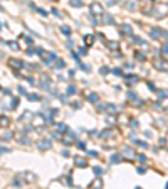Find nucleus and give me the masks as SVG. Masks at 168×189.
<instances>
[{
	"mask_svg": "<svg viewBox=\"0 0 168 189\" xmlns=\"http://www.w3.org/2000/svg\"><path fill=\"white\" fill-rule=\"evenodd\" d=\"M161 52H163V54H168V42L161 46Z\"/></svg>",
	"mask_w": 168,
	"mask_h": 189,
	"instance_id": "obj_38",
	"label": "nucleus"
},
{
	"mask_svg": "<svg viewBox=\"0 0 168 189\" xmlns=\"http://www.w3.org/2000/svg\"><path fill=\"white\" fill-rule=\"evenodd\" d=\"M92 172H94V176H101V174H103V169H101V167H98V166H96V167L92 169Z\"/></svg>",
	"mask_w": 168,
	"mask_h": 189,
	"instance_id": "obj_33",
	"label": "nucleus"
},
{
	"mask_svg": "<svg viewBox=\"0 0 168 189\" xmlns=\"http://www.w3.org/2000/svg\"><path fill=\"white\" fill-rule=\"evenodd\" d=\"M88 100H89V103H98V101H99V96H98V93H89Z\"/></svg>",
	"mask_w": 168,
	"mask_h": 189,
	"instance_id": "obj_20",
	"label": "nucleus"
},
{
	"mask_svg": "<svg viewBox=\"0 0 168 189\" xmlns=\"http://www.w3.org/2000/svg\"><path fill=\"white\" fill-rule=\"evenodd\" d=\"M158 98H160V100H165V98H166V91H165V90H160V91H158Z\"/></svg>",
	"mask_w": 168,
	"mask_h": 189,
	"instance_id": "obj_32",
	"label": "nucleus"
},
{
	"mask_svg": "<svg viewBox=\"0 0 168 189\" xmlns=\"http://www.w3.org/2000/svg\"><path fill=\"white\" fill-rule=\"evenodd\" d=\"M79 68H82L84 71H86V73H89V71H91V68H89L88 64H82V63H79Z\"/></svg>",
	"mask_w": 168,
	"mask_h": 189,
	"instance_id": "obj_36",
	"label": "nucleus"
},
{
	"mask_svg": "<svg viewBox=\"0 0 168 189\" xmlns=\"http://www.w3.org/2000/svg\"><path fill=\"white\" fill-rule=\"evenodd\" d=\"M72 108H74V110H79V108H81V103H79V101H74V103H72Z\"/></svg>",
	"mask_w": 168,
	"mask_h": 189,
	"instance_id": "obj_43",
	"label": "nucleus"
},
{
	"mask_svg": "<svg viewBox=\"0 0 168 189\" xmlns=\"http://www.w3.org/2000/svg\"><path fill=\"white\" fill-rule=\"evenodd\" d=\"M98 110H99V112H106V105H98Z\"/></svg>",
	"mask_w": 168,
	"mask_h": 189,
	"instance_id": "obj_45",
	"label": "nucleus"
},
{
	"mask_svg": "<svg viewBox=\"0 0 168 189\" xmlns=\"http://www.w3.org/2000/svg\"><path fill=\"white\" fill-rule=\"evenodd\" d=\"M89 10H91L92 15H103V14H104V7H103L99 2H92V4L89 5Z\"/></svg>",
	"mask_w": 168,
	"mask_h": 189,
	"instance_id": "obj_2",
	"label": "nucleus"
},
{
	"mask_svg": "<svg viewBox=\"0 0 168 189\" xmlns=\"http://www.w3.org/2000/svg\"><path fill=\"white\" fill-rule=\"evenodd\" d=\"M76 91H77V88H76L74 85H69L67 86V90H66V93L67 94H76Z\"/></svg>",
	"mask_w": 168,
	"mask_h": 189,
	"instance_id": "obj_26",
	"label": "nucleus"
},
{
	"mask_svg": "<svg viewBox=\"0 0 168 189\" xmlns=\"http://www.w3.org/2000/svg\"><path fill=\"white\" fill-rule=\"evenodd\" d=\"M153 15H155L156 19H165L168 15V4L166 2H163V4H158L155 7V9H153Z\"/></svg>",
	"mask_w": 168,
	"mask_h": 189,
	"instance_id": "obj_1",
	"label": "nucleus"
},
{
	"mask_svg": "<svg viewBox=\"0 0 168 189\" xmlns=\"http://www.w3.org/2000/svg\"><path fill=\"white\" fill-rule=\"evenodd\" d=\"M32 54H35V52H34V49H27V56H32Z\"/></svg>",
	"mask_w": 168,
	"mask_h": 189,
	"instance_id": "obj_53",
	"label": "nucleus"
},
{
	"mask_svg": "<svg viewBox=\"0 0 168 189\" xmlns=\"http://www.w3.org/2000/svg\"><path fill=\"white\" fill-rule=\"evenodd\" d=\"M0 29H2V24H0Z\"/></svg>",
	"mask_w": 168,
	"mask_h": 189,
	"instance_id": "obj_60",
	"label": "nucleus"
},
{
	"mask_svg": "<svg viewBox=\"0 0 168 189\" xmlns=\"http://www.w3.org/2000/svg\"><path fill=\"white\" fill-rule=\"evenodd\" d=\"M126 83H128V85H136V83H138V78L133 76V74H128V76H126Z\"/></svg>",
	"mask_w": 168,
	"mask_h": 189,
	"instance_id": "obj_21",
	"label": "nucleus"
},
{
	"mask_svg": "<svg viewBox=\"0 0 168 189\" xmlns=\"http://www.w3.org/2000/svg\"><path fill=\"white\" fill-rule=\"evenodd\" d=\"M50 12L54 14L56 17H62V15H61V12H59V10H57V9H52V10H50Z\"/></svg>",
	"mask_w": 168,
	"mask_h": 189,
	"instance_id": "obj_40",
	"label": "nucleus"
},
{
	"mask_svg": "<svg viewBox=\"0 0 168 189\" xmlns=\"http://www.w3.org/2000/svg\"><path fill=\"white\" fill-rule=\"evenodd\" d=\"M121 159H123L121 154H113V155H111V162H113V164H119V162H121Z\"/></svg>",
	"mask_w": 168,
	"mask_h": 189,
	"instance_id": "obj_23",
	"label": "nucleus"
},
{
	"mask_svg": "<svg viewBox=\"0 0 168 189\" xmlns=\"http://www.w3.org/2000/svg\"><path fill=\"white\" fill-rule=\"evenodd\" d=\"M156 68H158V69H161V71H165V69H166V64H165L163 61H161V63L158 61V63H156Z\"/></svg>",
	"mask_w": 168,
	"mask_h": 189,
	"instance_id": "obj_31",
	"label": "nucleus"
},
{
	"mask_svg": "<svg viewBox=\"0 0 168 189\" xmlns=\"http://www.w3.org/2000/svg\"><path fill=\"white\" fill-rule=\"evenodd\" d=\"M136 159H138L141 164H145V162H146V155H145V154H138V155H136Z\"/></svg>",
	"mask_w": 168,
	"mask_h": 189,
	"instance_id": "obj_30",
	"label": "nucleus"
},
{
	"mask_svg": "<svg viewBox=\"0 0 168 189\" xmlns=\"http://www.w3.org/2000/svg\"><path fill=\"white\" fill-rule=\"evenodd\" d=\"M79 52H81V56H86V54H88V49H86V47H82Z\"/></svg>",
	"mask_w": 168,
	"mask_h": 189,
	"instance_id": "obj_50",
	"label": "nucleus"
},
{
	"mask_svg": "<svg viewBox=\"0 0 168 189\" xmlns=\"http://www.w3.org/2000/svg\"><path fill=\"white\" fill-rule=\"evenodd\" d=\"M103 22H104V24H113L114 22V19H113V15H111V14H103Z\"/></svg>",
	"mask_w": 168,
	"mask_h": 189,
	"instance_id": "obj_17",
	"label": "nucleus"
},
{
	"mask_svg": "<svg viewBox=\"0 0 168 189\" xmlns=\"http://www.w3.org/2000/svg\"><path fill=\"white\" fill-rule=\"evenodd\" d=\"M150 2H156V0H150Z\"/></svg>",
	"mask_w": 168,
	"mask_h": 189,
	"instance_id": "obj_58",
	"label": "nucleus"
},
{
	"mask_svg": "<svg viewBox=\"0 0 168 189\" xmlns=\"http://www.w3.org/2000/svg\"><path fill=\"white\" fill-rule=\"evenodd\" d=\"M19 107V98H12V103H10V110H15Z\"/></svg>",
	"mask_w": 168,
	"mask_h": 189,
	"instance_id": "obj_29",
	"label": "nucleus"
},
{
	"mask_svg": "<svg viewBox=\"0 0 168 189\" xmlns=\"http://www.w3.org/2000/svg\"><path fill=\"white\" fill-rule=\"evenodd\" d=\"M22 177H24L27 182H34V181L37 179V176H35L34 172H24V174H22Z\"/></svg>",
	"mask_w": 168,
	"mask_h": 189,
	"instance_id": "obj_11",
	"label": "nucleus"
},
{
	"mask_svg": "<svg viewBox=\"0 0 168 189\" xmlns=\"http://www.w3.org/2000/svg\"><path fill=\"white\" fill-rule=\"evenodd\" d=\"M44 52H46V51H44L42 47H37V51H35V54H39V57H40L42 54H44Z\"/></svg>",
	"mask_w": 168,
	"mask_h": 189,
	"instance_id": "obj_41",
	"label": "nucleus"
},
{
	"mask_svg": "<svg viewBox=\"0 0 168 189\" xmlns=\"http://www.w3.org/2000/svg\"><path fill=\"white\" fill-rule=\"evenodd\" d=\"M19 91H20V93L24 94V96L27 94V91H25V88H24V86H19Z\"/></svg>",
	"mask_w": 168,
	"mask_h": 189,
	"instance_id": "obj_47",
	"label": "nucleus"
},
{
	"mask_svg": "<svg viewBox=\"0 0 168 189\" xmlns=\"http://www.w3.org/2000/svg\"><path fill=\"white\" fill-rule=\"evenodd\" d=\"M136 7H138V4H136L134 0H130V2L126 4V9L130 10V12H134V10H136Z\"/></svg>",
	"mask_w": 168,
	"mask_h": 189,
	"instance_id": "obj_19",
	"label": "nucleus"
},
{
	"mask_svg": "<svg viewBox=\"0 0 168 189\" xmlns=\"http://www.w3.org/2000/svg\"><path fill=\"white\" fill-rule=\"evenodd\" d=\"M52 68H56V69H64L66 68V63H64V59H56V64H52Z\"/></svg>",
	"mask_w": 168,
	"mask_h": 189,
	"instance_id": "obj_16",
	"label": "nucleus"
},
{
	"mask_svg": "<svg viewBox=\"0 0 168 189\" xmlns=\"http://www.w3.org/2000/svg\"><path fill=\"white\" fill-rule=\"evenodd\" d=\"M10 125V118L8 116H0V129H7Z\"/></svg>",
	"mask_w": 168,
	"mask_h": 189,
	"instance_id": "obj_13",
	"label": "nucleus"
},
{
	"mask_svg": "<svg viewBox=\"0 0 168 189\" xmlns=\"http://www.w3.org/2000/svg\"><path fill=\"white\" fill-rule=\"evenodd\" d=\"M108 71H109L108 68H101V69H99V73H101V74H106V73H108Z\"/></svg>",
	"mask_w": 168,
	"mask_h": 189,
	"instance_id": "obj_51",
	"label": "nucleus"
},
{
	"mask_svg": "<svg viewBox=\"0 0 168 189\" xmlns=\"http://www.w3.org/2000/svg\"><path fill=\"white\" fill-rule=\"evenodd\" d=\"M114 74H118V76H119V74H123V73H121V69L116 68V69H114Z\"/></svg>",
	"mask_w": 168,
	"mask_h": 189,
	"instance_id": "obj_54",
	"label": "nucleus"
},
{
	"mask_svg": "<svg viewBox=\"0 0 168 189\" xmlns=\"http://www.w3.org/2000/svg\"><path fill=\"white\" fill-rule=\"evenodd\" d=\"M121 155L124 157V159H134L136 157V154H134V149L133 147H130V145H124L121 149Z\"/></svg>",
	"mask_w": 168,
	"mask_h": 189,
	"instance_id": "obj_3",
	"label": "nucleus"
},
{
	"mask_svg": "<svg viewBox=\"0 0 168 189\" xmlns=\"http://www.w3.org/2000/svg\"><path fill=\"white\" fill-rule=\"evenodd\" d=\"M106 123H109V125H113L114 123V116H113V113L109 116H106Z\"/></svg>",
	"mask_w": 168,
	"mask_h": 189,
	"instance_id": "obj_34",
	"label": "nucleus"
},
{
	"mask_svg": "<svg viewBox=\"0 0 168 189\" xmlns=\"http://www.w3.org/2000/svg\"><path fill=\"white\" fill-rule=\"evenodd\" d=\"M12 184L19 187V186H22V181H20V179H14V181H12Z\"/></svg>",
	"mask_w": 168,
	"mask_h": 189,
	"instance_id": "obj_39",
	"label": "nucleus"
},
{
	"mask_svg": "<svg viewBox=\"0 0 168 189\" xmlns=\"http://www.w3.org/2000/svg\"><path fill=\"white\" fill-rule=\"evenodd\" d=\"M119 32H121V34H124V36H131L133 29H131L130 24H121V26H119Z\"/></svg>",
	"mask_w": 168,
	"mask_h": 189,
	"instance_id": "obj_8",
	"label": "nucleus"
},
{
	"mask_svg": "<svg viewBox=\"0 0 168 189\" xmlns=\"http://www.w3.org/2000/svg\"><path fill=\"white\" fill-rule=\"evenodd\" d=\"M136 171H138V174H145V172H146V169H145V167H138Z\"/></svg>",
	"mask_w": 168,
	"mask_h": 189,
	"instance_id": "obj_49",
	"label": "nucleus"
},
{
	"mask_svg": "<svg viewBox=\"0 0 168 189\" xmlns=\"http://www.w3.org/2000/svg\"><path fill=\"white\" fill-rule=\"evenodd\" d=\"M166 189H168V182H166Z\"/></svg>",
	"mask_w": 168,
	"mask_h": 189,
	"instance_id": "obj_59",
	"label": "nucleus"
},
{
	"mask_svg": "<svg viewBox=\"0 0 168 189\" xmlns=\"http://www.w3.org/2000/svg\"><path fill=\"white\" fill-rule=\"evenodd\" d=\"M77 149L79 150H86V144L84 142H77Z\"/></svg>",
	"mask_w": 168,
	"mask_h": 189,
	"instance_id": "obj_37",
	"label": "nucleus"
},
{
	"mask_svg": "<svg viewBox=\"0 0 168 189\" xmlns=\"http://www.w3.org/2000/svg\"><path fill=\"white\" fill-rule=\"evenodd\" d=\"M74 166H76V167L84 169V167H88V160L82 159V157H76V159H74Z\"/></svg>",
	"mask_w": 168,
	"mask_h": 189,
	"instance_id": "obj_9",
	"label": "nucleus"
},
{
	"mask_svg": "<svg viewBox=\"0 0 168 189\" xmlns=\"http://www.w3.org/2000/svg\"><path fill=\"white\" fill-rule=\"evenodd\" d=\"M8 64H10V68H12V69H20V68H24V61L17 59V57L14 59V57H12V59L8 61Z\"/></svg>",
	"mask_w": 168,
	"mask_h": 189,
	"instance_id": "obj_7",
	"label": "nucleus"
},
{
	"mask_svg": "<svg viewBox=\"0 0 168 189\" xmlns=\"http://www.w3.org/2000/svg\"><path fill=\"white\" fill-rule=\"evenodd\" d=\"M89 155H91V157H98V152H94V150H91V152H89Z\"/></svg>",
	"mask_w": 168,
	"mask_h": 189,
	"instance_id": "obj_56",
	"label": "nucleus"
},
{
	"mask_svg": "<svg viewBox=\"0 0 168 189\" xmlns=\"http://www.w3.org/2000/svg\"><path fill=\"white\" fill-rule=\"evenodd\" d=\"M25 96H27V100H29V101H39V100H40V96H39V94H35V93H27Z\"/></svg>",
	"mask_w": 168,
	"mask_h": 189,
	"instance_id": "obj_22",
	"label": "nucleus"
},
{
	"mask_svg": "<svg viewBox=\"0 0 168 189\" xmlns=\"http://www.w3.org/2000/svg\"><path fill=\"white\" fill-rule=\"evenodd\" d=\"M24 41H25L27 44H29V46H32V42H34V39H32V37H29V36H24Z\"/></svg>",
	"mask_w": 168,
	"mask_h": 189,
	"instance_id": "obj_35",
	"label": "nucleus"
},
{
	"mask_svg": "<svg viewBox=\"0 0 168 189\" xmlns=\"http://www.w3.org/2000/svg\"><path fill=\"white\" fill-rule=\"evenodd\" d=\"M99 137H101V138H111V137H113V130H111V129L103 130V132L99 133Z\"/></svg>",
	"mask_w": 168,
	"mask_h": 189,
	"instance_id": "obj_14",
	"label": "nucleus"
},
{
	"mask_svg": "<svg viewBox=\"0 0 168 189\" xmlns=\"http://www.w3.org/2000/svg\"><path fill=\"white\" fill-rule=\"evenodd\" d=\"M50 147H52V140H50V138H40V140L37 142L39 150H49Z\"/></svg>",
	"mask_w": 168,
	"mask_h": 189,
	"instance_id": "obj_4",
	"label": "nucleus"
},
{
	"mask_svg": "<svg viewBox=\"0 0 168 189\" xmlns=\"http://www.w3.org/2000/svg\"><path fill=\"white\" fill-rule=\"evenodd\" d=\"M62 155L64 157H69V150H62Z\"/></svg>",
	"mask_w": 168,
	"mask_h": 189,
	"instance_id": "obj_57",
	"label": "nucleus"
},
{
	"mask_svg": "<svg viewBox=\"0 0 168 189\" xmlns=\"http://www.w3.org/2000/svg\"><path fill=\"white\" fill-rule=\"evenodd\" d=\"M22 144H24V145H25V144H27V145H29V144H30V140H29V138H22Z\"/></svg>",
	"mask_w": 168,
	"mask_h": 189,
	"instance_id": "obj_52",
	"label": "nucleus"
},
{
	"mask_svg": "<svg viewBox=\"0 0 168 189\" xmlns=\"http://www.w3.org/2000/svg\"><path fill=\"white\" fill-rule=\"evenodd\" d=\"M106 46L111 49V51H118V47H119V44L118 42H106Z\"/></svg>",
	"mask_w": 168,
	"mask_h": 189,
	"instance_id": "obj_28",
	"label": "nucleus"
},
{
	"mask_svg": "<svg viewBox=\"0 0 168 189\" xmlns=\"http://www.w3.org/2000/svg\"><path fill=\"white\" fill-rule=\"evenodd\" d=\"M69 5L74 7V9H81V7L84 5V2L82 0H69Z\"/></svg>",
	"mask_w": 168,
	"mask_h": 189,
	"instance_id": "obj_15",
	"label": "nucleus"
},
{
	"mask_svg": "<svg viewBox=\"0 0 168 189\" xmlns=\"http://www.w3.org/2000/svg\"><path fill=\"white\" fill-rule=\"evenodd\" d=\"M61 32H62L64 36H71V27H66V26H61Z\"/></svg>",
	"mask_w": 168,
	"mask_h": 189,
	"instance_id": "obj_27",
	"label": "nucleus"
},
{
	"mask_svg": "<svg viewBox=\"0 0 168 189\" xmlns=\"http://www.w3.org/2000/svg\"><path fill=\"white\" fill-rule=\"evenodd\" d=\"M8 46L12 47V49H15V51L19 49V44H17V42H8Z\"/></svg>",
	"mask_w": 168,
	"mask_h": 189,
	"instance_id": "obj_44",
	"label": "nucleus"
},
{
	"mask_svg": "<svg viewBox=\"0 0 168 189\" xmlns=\"http://www.w3.org/2000/svg\"><path fill=\"white\" fill-rule=\"evenodd\" d=\"M40 57H42V61H44L46 64H54V61L57 59V56H56L54 52H44ZM50 68H52V66H50Z\"/></svg>",
	"mask_w": 168,
	"mask_h": 189,
	"instance_id": "obj_5",
	"label": "nucleus"
},
{
	"mask_svg": "<svg viewBox=\"0 0 168 189\" xmlns=\"http://www.w3.org/2000/svg\"><path fill=\"white\" fill-rule=\"evenodd\" d=\"M54 2H56V0H54Z\"/></svg>",
	"mask_w": 168,
	"mask_h": 189,
	"instance_id": "obj_61",
	"label": "nucleus"
},
{
	"mask_svg": "<svg viewBox=\"0 0 168 189\" xmlns=\"http://www.w3.org/2000/svg\"><path fill=\"white\" fill-rule=\"evenodd\" d=\"M131 127H133V129H138V127H140V123H138V120H133V122H131Z\"/></svg>",
	"mask_w": 168,
	"mask_h": 189,
	"instance_id": "obj_42",
	"label": "nucleus"
},
{
	"mask_svg": "<svg viewBox=\"0 0 168 189\" xmlns=\"http://www.w3.org/2000/svg\"><path fill=\"white\" fill-rule=\"evenodd\" d=\"M64 181H66V182H67V184H69V186H72V179H71V176H67V177H66V179H64Z\"/></svg>",
	"mask_w": 168,
	"mask_h": 189,
	"instance_id": "obj_48",
	"label": "nucleus"
},
{
	"mask_svg": "<svg viewBox=\"0 0 168 189\" xmlns=\"http://www.w3.org/2000/svg\"><path fill=\"white\" fill-rule=\"evenodd\" d=\"M134 57H136L138 61H145V59H146V56H145L141 51H134Z\"/></svg>",
	"mask_w": 168,
	"mask_h": 189,
	"instance_id": "obj_25",
	"label": "nucleus"
},
{
	"mask_svg": "<svg viewBox=\"0 0 168 189\" xmlns=\"http://www.w3.org/2000/svg\"><path fill=\"white\" fill-rule=\"evenodd\" d=\"M56 130H57V133H67V125L66 123H56Z\"/></svg>",
	"mask_w": 168,
	"mask_h": 189,
	"instance_id": "obj_12",
	"label": "nucleus"
},
{
	"mask_svg": "<svg viewBox=\"0 0 168 189\" xmlns=\"http://www.w3.org/2000/svg\"><path fill=\"white\" fill-rule=\"evenodd\" d=\"M39 86H40V90H47L50 86V78L47 76V74H42L40 81H39Z\"/></svg>",
	"mask_w": 168,
	"mask_h": 189,
	"instance_id": "obj_6",
	"label": "nucleus"
},
{
	"mask_svg": "<svg viewBox=\"0 0 168 189\" xmlns=\"http://www.w3.org/2000/svg\"><path fill=\"white\" fill-rule=\"evenodd\" d=\"M103 186H104V182L101 181V176H96V179L91 182V187H96V189H101Z\"/></svg>",
	"mask_w": 168,
	"mask_h": 189,
	"instance_id": "obj_10",
	"label": "nucleus"
},
{
	"mask_svg": "<svg viewBox=\"0 0 168 189\" xmlns=\"http://www.w3.org/2000/svg\"><path fill=\"white\" fill-rule=\"evenodd\" d=\"M50 94H52V96H57V90H56V88L54 90H50Z\"/></svg>",
	"mask_w": 168,
	"mask_h": 189,
	"instance_id": "obj_55",
	"label": "nucleus"
},
{
	"mask_svg": "<svg viewBox=\"0 0 168 189\" xmlns=\"http://www.w3.org/2000/svg\"><path fill=\"white\" fill-rule=\"evenodd\" d=\"M37 12H39V14H40L42 17H47V12H46V10H44V9H39V10H37Z\"/></svg>",
	"mask_w": 168,
	"mask_h": 189,
	"instance_id": "obj_46",
	"label": "nucleus"
},
{
	"mask_svg": "<svg viewBox=\"0 0 168 189\" xmlns=\"http://www.w3.org/2000/svg\"><path fill=\"white\" fill-rule=\"evenodd\" d=\"M84 44H86V46H92V44H94V36H91V34H88V36H84Z\"/></svg>",
	"mask_w": 168,
	"mask_h": 189,
	"instance_id": "obj_18",
	"label": "nucleus"
},
{
	"mask_svg": "<svg viewBox=\"0 0 168 189\" xmlns=\"http://www.w3.org/2000/svg\"><path fill=\"white\" fill-rule=\"evenodd\" d=\"M106 112H109V113H116L118 112V108H116V105H113V103H109V105H106Z\"/></svg>",
	"mask_w": 168,
	"mask_h": 189,
	"instance_id": "obj_24",
	"label": "nucleus"
}]
</instances>
